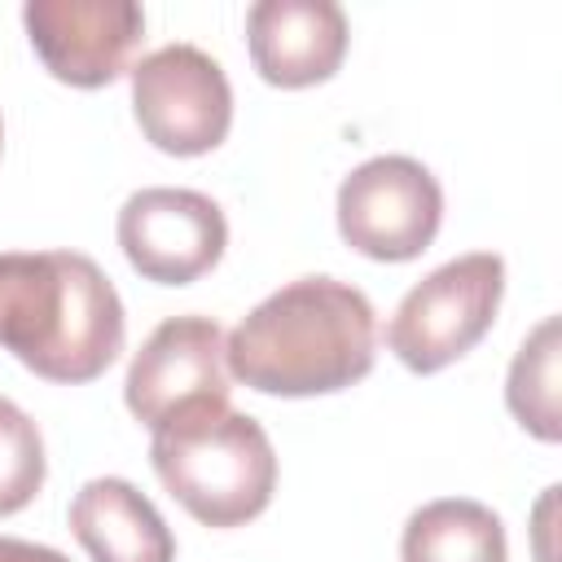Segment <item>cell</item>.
I'll return each instance as SVG.
<instances>
[{"label":"cell","instance_id":"6da1fadb","mask_svg":"<svg viewBox=\"0 0 562 562\" xmlns=\"http://www.w3.org/2000/svg\"><path fill=\"white\" fill-rule=\"evenodd\" d=\"M378 356L373 303L338 277H299L272 290L224 338V364L263 395H334Z\"/></svg>","mask_w":562,"mask_h":562},{"label":"cell","instance_id":"7a4b0ae2","mask_svg":"<svg viewBox=\"0 0 562 562\" xmlns=\"http://www.w3.org/2000/svg\"><path fill=\"white\" fill-rule=\"evenodd\" d=\"M123 299L79 250L0 255V347L48 382H92L123 351Z\"/></svg>","mask_w":562,"mask_h":562},{"label":"cell","instance_id":"3957f363","mask_svg":"<svg viewBox=\"0 0 562 562\" xmlns=\"http://www.w3.org/2000/svg\"><path fill=\"white\" fill-rule=\"evenodd\" d=\"M149 461L162 487L206 527H241L259 518L277 487L268 430L228 404L154 430Z\"/></svg>","mask_w":562,"mask_h":562},{"label":"cell","instance_id":"277c9868","mask_svg":"<svg viewBox=\"0 0 562 562\" xmlns=\"http://www.w3.org/2000/svg\"><path fill=\"white\" fill-rule=\"evenodd\" d=\"M501 294H505L501 255L474 250L448 259L400 299L386 325V347L413 373H439L492 329L501 312Z\"/></svg>","mask_w":562,"mask_h":562},{"label":"cell","instance_id":"5b68a950","mask_svg":"<svg viewBox=\"0 0 562 562\" xmlns=\"http://www.w3.org/2000/svg\"><path fill=\"white\" fill-rule=\"evenodd\" d=\"M132 110L154 149L193 158L228 136L233 88L211 53L198 44H167L132 66Z\"/></svg>","mask_w":562,"mask_h":562},{"label":"cell","instance_id":"8992f818","mask_svg":"<svg viewBox=\"0 0 562 562\" xmlns=\"http://www.w3.org/2000/svg\"><path fill=\"white\" fill-rule=\"evenodd\" d=\"M439 220L443 189L408 154H378L338 184V233L364 259H417L435 241Z\"/></svg>","mask_w":562,"mask_h":562},{"label":"cell","instance_id":"52a82bcc","mask_svg":"<svg viewBox=\"0 0 562 562\" xmlns=\"http://www.w3.org/2000/svg\"><path fill=\"white\" fill-rule=\"evenodd\" d=\"M224 329L211 316H167L132 356L123 400L136 422L162 430L189 413L228 404Z\"/></svg>","mask_w":562,"mask_h":562},{"label":"cell","instance_id":"ba28073f","mask_svg":"<svg viewBox=\"0 0 562 562\" xmlns=\"http://www.w3.org/2000/svg\"><path fill=\"white\" fill-rule=\"evenodd\" d=\"M119 246L127 263L158 285H189L211 272L228 246L215 198L198 189H136L119 211Z\"/></svg>","mask_w":562,"mask_h":562},{"label":"cell","instance_id":"9c48e42d","mask_svg":"<svg viewBox=\"0 0 562 562\" xmlns=\"http://www.w3.org/2000/svg\"><path fill=\"white\" fill-rule=\"evenodd\" d=\"M22 22L48 75L70 88L114 83L145 40V13L132 0H26Z\"/></svg>","mask_w":562,"mask_h":562},{"label":"cell","instance_id":"30bf717a","mask_svg":"<svg viewBox=\"0 0 562 562\" xmlns=\"http://www.w3.org/2000/svg\"><path fill=\"white\" fill-rule=\"evenodd\" d=\"M246 44L268 83H325L347 53V13L334 0H259L246 9Z\"/></svg>","mask_w":562,"mask_h":562},{"label":"cell","instance_id":"8fae6325","mask_svg":"<svg viewBox=\"0 0 562 562\" xmlns=\"http://www.w3.org/2000/svg\"><path fill=\"white\" fill-rule=\"evenodd\" d=\"M70 531L92 562H171L176 536L127 479H92L70 501Z\"/></svg>","mask_w":562,"mask_h":562},{"label":"cell","instance_id":"7c38bea8","mask_svg":"<svg viewBox=\"0 0 562 562\" xmlns=\"http://www.w3.org/2000/svg\"><path fill=\"white\" fill-rule=\"evenodd\" d=\"M505 522L470 496H443L408 514L400 536L404 562H505Z\"/></svg>","mask_w":562,"mask_h":562},{"label":"cell","instance_id":"4fadbf2b","mask_svg":"<svg viewBox=\"0 0 562 562\" xmlns=\"http://www.w3.org/2000/svg\"><path fill=\"white\" fill-rule=\"evenodd\" d=\"M509 413L536 435V439H558V321L544 316L518 347L509 364V386H505Z\"/></svg>","mask_w":562,"mask_h":562},{"label":"cell","instance_id":"5bb4252c","mask_svg":"<svg viewBox=\"0 0 562 562\" xmlns=\"http://www.w3.org/2000/svg\"><path fill=\"white\" fill-rule=\"evenodd\" d=\"M44 487V439L40 426L0 395V518L18 514Z\"/></svg>","mask_w":562,"mask_h":562},{"label":"cell","instance_id":"9a60e30c","mask_svg":"<svg viewBox=\"0 0 562 562\" xmlns=\"http://www.w3.org/2000/svg\"><path fill=\"white\" fill-rule=\"evenodd\" d=\"M0 562H70L66 553L35 544V540H18V536H0Z\"/></svg>","mask_w":562,"mask_h":562},{"label":"cell","instance_id":"2e32d148","mask_svg":"<svg viewBox=\"0 0 562 562\" xmlns=\"http://www.w3.org/2000/svg\"><path fill=\"white\" fill-rule=\"evenodd\" d=\"M0 140H4V123H0Z\"/></svg>","mask_w":562,"mask_h":562}]
</instances>
